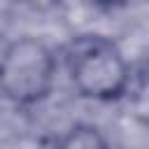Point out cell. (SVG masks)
Listing matches in <instances>:
<instances>
[{"mask_svg":"<svg viewBox=\"0 0 149 149\" xmlns=\"http://www.w3.org/2000/svg\"><path fill=\"white\" fill-rule=\"evenodd\" d=\"M65 63L74 88L93 100H116L126 93L130 68L116 42L105 35L86 33L70 40Z\"/></svg>","mask_w":149,"mask_h":149,"instance_id":"6da1fadb","label":"cell"},{"mask_svg":"<svg viewBox=\"0 0 149 149\" xmlns=\"http://www.w3.org/2000/svg\"><path fill=\"white\" fill-rule=\"evenodd\" d=\"M2 91L14 105H35L54 86L56 58L51 49L35 37H19L2 54Z\"/></svg>","mask_w":149,"mask_h":149,"instance_id":"7a4b0ae2","label":"cell"},{"mask_svg":"<svg viewBox=\"0 0 149 149\" xmlns=\"http://www.w3.org/2000/svg\"><path fill=\"white\" fill-rule=\"evenodd\" d=\"M54 149H109V142L95 126L74 123L56 140Z\"/></svg>","mask_w":149,"mask_h":149,"instance_id":"3957f363","label":"cell"}]
</instances>
